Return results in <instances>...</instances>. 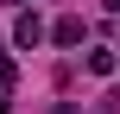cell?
<instances>
[{"mask_svg":"<svg viewBox=\"0 0 120 114\" xmlns=\"http://www.w3.org/2000/svg\"><path fill=\"white\" fill-rule=\"evenodd\" d=\"M13 44H19V51H38V44H44V19H38V13H19V19H13Z\"/></svg>","mask_w":120,"mask_h":114,"instance_id":"1","label":"cell"},{"mask_svg":"<svg viewBox=\"0 0 120 114\" xmlns=\"http://www.w3.org/2000/svg\"><path fill=\"white\" fill-rule=\"evenodd\" d=\"M51 38H57V44H82V19H76V13H63V19L51 25Z\"/></svg>","mask_w":120,"mask_h":114,"instance_id":"2","label":"cell"}]
</instances>
